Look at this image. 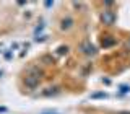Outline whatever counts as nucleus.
<instances>
[{
    "label": "nucleus",
    "mask_w": 130,
    "mask_h": 114,
    "mask_svg": "<svg viewBox=\"0 0 130 114\" xmlns=\"http://www.w3.org/2000/svg\"><path fill=\"white\" fill-rule=\"evenodd\" d=\"M127 47H128V49H130V39H128V41H127Z\"/></svg>",
    "instance_id": "6"
},
{
    "label": "nucleus",
    "mask_w": 130,
    "mask_h": 114,
    "mask_svg": "<svg viewBox=\"0 0 130 114\" xmlns=\"http://www.w3.org/2000/svg\"><path fill=\"white\" fill-rule=\"evenodd\" d=\"M72 26H73V20L70 18V16H67V18L62 20V24H60V28H62V30H70Z\"/></svg>",
    "instance_id": "4"
},
{
    "label": "nucleus",
    "mask_w": 130,
    "mask_h": 114,
    "mask_svg": "<svg viewBox=\"0 0 130 114\" xmlns=\"http://www.w3.org/2000/svg\"><path fill=\"white\" fill-rule=\"evenodd\" d=\"M39 85V75H29L26 77V87L29 90H34Z\"/></svg>",
    "instance_id": "3"
},
{
    "label": "nucleus",
    "mask_w": 130,
    "mask_h": 114,
    "mask_svg": "<svg viewBox=\"0 0 130 114\" xmlns=\"http://www.w3.org/2000/svg\"><path fill=\"white\" fill-rule=\"evenodd\" d=\"M101 20H103L104 24H114V21H116V13L112 10H104L103 15H101Z\"/></svg>",
    "instance_id": "2"
},
{
    "label": "nucleus",
    "mask_w": 130,
    "mask_h": 114,
    "mask_svg": "<svg viewBox=\"0 0 130 114\" xmlns=\"http://www.w3.org/2000/svg\"><path fill=\"white\" fill-rule=\"evenodd\" d=\"M119 114H130V112H119Z\"/></svg>",
    "instance_id": "7"
},
{
    "label": "nucleus",
    "mask_w": 130,
    "mask_h": 114,
    "mask_svg": "<svg viewBox=\"0 0 130 114\" xmlns=\"http://www.w3.org/2000/svg\"><path fill=\"white\" fill-rule=\"evenodd\" d=\"M80 51L83 52L85 55H94L96 54V47L93 46L89 41H85V42L81 44V46H80Z\"/></svg>",
    "instance_id": "1"
},
{
    "label": "nucleus",
    "mask_w": 130,
    "mask_h": 114,
    "mask_svg": "<svg viewBox=\"0 0 130 114\" xmlns=\"http://www.w3.org/2000/svg\"><path fill=\"white\" fill-rule=\"evenodd\" d=\"M107 95H106V93H96V95H93L91 98H106Z\"/></svg>",
    "instance_id": "5"
}]
</instances>
